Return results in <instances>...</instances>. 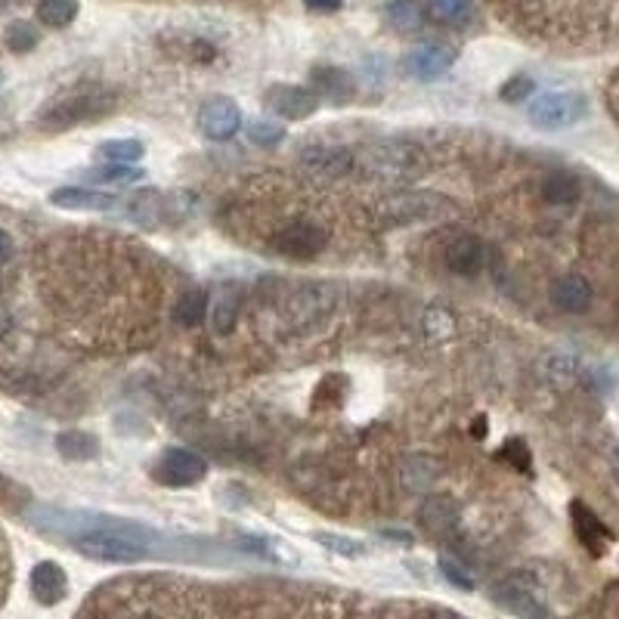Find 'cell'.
<instances>
[{
	"instance_id": "5",
	"label": "cell",
	"mask_w": 619,
	"mask_h": 619,
	"mask_svg": "<svg viewBox=\"0 0 619 619\" xmlns=\"http://www.w3.org/2000/svg\"><path fill=\"white\" fill-rule=\"evenodd\" d=\"M446 208V199L437 192H421V189H403L387 195V199L375 202V220L381 226H409L431 220Z\"/></svg>"
},
{
	"instance_id": "3",
	"label": "cell",
	"mask_w": 619,
	"mask_h": 619,
	"mask_svg": "<svg viewBox=\"0 0 619 619\" xmlns=\"http://www.w3.org/2000/svg\"><path fill=\"white\" fill-rule=\"evenodd\" d=\"M425 168V152L409 140H381L363 155V174L381 183L415 180Z\"/></svg>"
},
{
	"instance_id": "32",
	"label": "cell",
	"mask_w": 619,
	"mask_h": 619,
	"mask_svg": "<svg viewBox=\"0 0 619 619\" xmlns=\"http://www.w3.org/2000/svg\"><path fill=\"white\" fill-rule=\"evenodd\" d=\"M313 542L322 545L325 551H332L338 558L356 561V558H366L369 555V545L353 539V536H341V533H313Z\"/></svg>"
},
{
	"instance_id": "11",
	"label": "cell",
	"mask_w": 619,
	"mask_h": 619,
	"mask_svg": "<svg viewBox=\"0 0 619 619\" xmlns=\"http://www.w3.org/2000/svg\"><path fill=\"white\" fill-rule=\"evenodd\" d=\"M199 130L205 140L226 143L242 130V109L233 96H211L199 109Z\"/></svg>"
},
{
	"instance_id": "22",
	"label": "cell",
	"mask_w": 619,
	"mask_h": 619,
	"mask_svg": "<svg viewBox=\"0 0 619 619\" xmlns=\"http://www.w3.org/2000/svg\"><path fill=\"white\" fill-rule=\"evenodd\" d=\"M455 517H459V505L449 496H434V499H425V505L418 508V527L428 530V533H440V530H449L455 524Z\"/></svg>"
},
{
	"instance_id": "48",
	"label": "cell",
	"mask_w": 619,
	"mask_h": 619,
	"mask_svg": "<svg viewBox=\"0 0 619 619\" xmlns=\"http://www.w3.org/2000/svg\"><path fill=\"white\" fill-rule=\"evenodd\" d=\"M610 471H613V480L619 483V446L610 452Z\"/></svg>"
},
{
	"instance_id": "4",
	"label": "cell",
	"mask_w": 619,
	"mask_h": 619,
	"mask_svg": "<svg viewBox=\"0 0 619 619\" xmlns=\"http://www.w3.org/2000/svg\"><path fill=\"white\" fill-rule=\"evenodd\" d=\"M341 301V291L329 279H313L298 285L291 295L285 298V316L295 329H316V325L329 322Z\"/></svg>"
},
{
	"instance_id": "1",
	"label": "cell",
	"mask_w": 619,
	"mask_h": 619,
	"mask_svg": "<svg viewBox=\"0 0 619 619\" xmlns=\"http://www.w3.org/2000/svg\"><path fill=\"white\" fill-rule=\"evenodd\" d=\"M158 533L146 524L109 514H84L81 530L69 539V545L87 561L100 564H137L155 551Z\"/></svg>"
},
{
	"instance_id": "39",
	"label": "cell",
	"mask_w": 619,
	"mask_h": 619,
	"mask_svg": "<svg viewBox=\"0 0 619 619\" xmlns=\"http://www.w3.org/2000/svg\"><path fill=\"white\" fill-rule=\"evenodd\" d=\"M533 93H536V81H533L530 75H511V78L499 87V100L517 106V103H527Z\"/></svg>"
},
{
	"instance_id": "8",
	"label": "cell",
	"mask_w": 619,
	"mask_h": 619,
	"mask_svg": "<svg viewBox=\"0 0 619 619\" xmlns=\"http://www.w3.org/2000/svg\"><path fill=\"white\" fill-rule=\"evenodd\" d=\"M208 477V462L199 452H192L186 446H171L158 455V462L152 465V480L171 490H186Z\"/></svg>"
},
{
	"instance_id": "40",
	"label": "cell",
	"mask_w": 619,
	"mask_h": 619,
	"mask_svg": "<svg viewBox=\"0 0 619 619\" xmlns=\"http://www.w3.org/2000/svg\"><path fill=\"white\" fill-rule=\"evenodd\" d=\"M499 459L502 462H508L514 471H520V474H530L533 471V459H530V446L524 443V440H517V437H511V440H505L502 443V449H499Z\"/></svg>"
},
{
	"instance_id": "49",
	"label": "cell",
	"mask_w": 619,
	"mask_h": 619,
	"mask_svg": "<svg viewBox=\"0 0 619 619\" xmlns=\"http://www.w3.org/2000/svg\"><path fill=\"white\" fill-rule=\"evenodd\" d=\"M471 434H474L477 440H483V437H486V418L474 421V428H471Z\"/></svg>"
},
{
	"instance_id": "7",
	"label": "cell",
	"mask_w": 619,
	"mask_h": 619,
	"mask_svg": "<svg viewBox=\"0 0 619 619\" xmlns=\"http://www.w3.org/2000/svg\"><path fill=\"white\" fill-rule=\"evenodd\" d=\"M490 598L496 607H502L505 613L517 616V619H548L545 595L536 585V579L527 573H511V576L499 579L493 585Z\"/></svg>"
},
{
	"instance_id": "16",
	"label": "cell",
	"mask_w": 619,
	"mask_h": 619,
	"mask_svg": "<svg viewBox=\"0 0 619 619\" xmlns=\"http://www.w3.org/2000/svg\"><path fill=\"white\" fill-rule=\"evenodd\" d=\"M570 520H573V530H576L579 542L589 548L595 558H601L604 548L613 542V530H610L604 520H601L589 505H585L582 499H573V502H570Z\"/></svg>"
},
{
	"instance_id": "42",
	"label": "cell",
	"mask_w": 619,
	"mask_h": 619,
	"mask_svg": "<svg viewBox=\"0 0 619 619\" xmlns=\"http://www.w3.org/2000/svg\"><path fill=\"white\" fill-rule=\"evenodd\" d=\"M28 493L22 490L19 483H13L7 474H0V505H13V502H25Z\"/></svg>"
},
{
	"instance_id": "24",
	"label": "cell",
	"mask_w": 619,
	"mask_h": 619,
	"mask_svg": "<svg viewBox=\"0 0 619 619\" xmlns=\"http://www.w3.org/2000/svg\"><path fill=\"white\" fill-rule=\"evenodd\" d=\"M425 10L437 25L462 28L474 19V0H425Z\"/></svg>"
},
{
	"instance_id": "41",
	"label": "cell",
	"mask_w": 619,
	"mask_h": 619,
	"mask_svg": "<svg viewBox=\"0 0 619 619\" xmlns=\"http://www.w3.org/2000/svg\"><path fill=\"white\" fill-rule=\"evenodd\" d=\"M437 567H440V573H443V579L449 582V585H455V589H459V592H474L477 589V582H474V576L459 564V561H455V558H440L437 561Z\"/></svg>"
},
{
	"instance_id": "43",
	"label": "cell",
	"mask_w": 619,
	"mask_h": 619,
	"mask_svg": "<svg viewBox=\"0 0 619 619\" xmlns=\"http://www.w3.org/2000/svg\"><path fill=\"white\" fill-rule=\"evenodd\" d=\"M589 384H592L595 390H601V394H607V390L616 387V375L607 372V369H592V372H589Z\"/></svg>"
},
{
	"instance_id": "30",
	"label": "cell",
	"mask_w": 619,
	"mask_h": 619,
	"mask_svg": "<svg viewBox=\"0 0 619 619\" xmlns=\"http://www.w3.org/2000/svg\"><path fill=\"white\" fill-rule=\"evenodd\" d=\"M418 329L428 344H443L455 335V316L446 307H428L425 313H421Z\"/></svg>"
},
{
	"instance_id": "14",
	"label": "cell",
	"mask_w": 619,
	"mask_h": 619,
	"mask_svg": "<svg viewBox=\"0 0 619 619\" xmlns=\"http://www.w3.org/2000/svg\"><path fill=\"white\" fill-rule=\"evenodd\" d=\"M310 84L319 100L332 103V106H347L356 96V81L347 69H341V65H313Z\"/></svg>"
},
{
	"instance_id": "2",
	"label": "cell",
	"mask_w": 619,
	"mask_h": 619,
	"mask_svg": "<svg viewBox=\"0 0 619 619\" xmlns=\"http://www.w3.org/2000/svg\"><path fill=\"white\" fill-rule=\"evenodd\" d=\"M115 106H118L115 90L103 84H75L44 103V109L38 112V127L50 130V134H62V130H72L78 124H90L112 115Z\"/></svg>"
},
{
	"instance_id": "19",
	"label": "cell",
	"mask_w": 619,
	"mask_h": 619,
	"mask_svg": "<svg viewBox=\"0 0 619 619\" xmlns=\"http://www.w3.org/2000/svg\"><path fill=\"white\" fill-rule=\"evenodd\" d=\"M59 459L65 462H93L100 459V437L90 434V431H81V428H69V431H59L56 440H53Z\"/></svg>"
},
{
	"instance_id": "50",
	"label": "cell",
	"mask_w": 619,
	"mask_h": 619,
	"mask_svg": "<svg viewBox=\"0 0 619 619\" xmlns=\"http://www.w3.org/2000/svg\"><path fill=\"white\" fill-rule=\"evenodd\" d=\"M16 4H22V0H0V10H10V7H16Z\"/></svg>"
},
{
	"instance_id": "34",
	"label": "cell",
	"mask_w": 619,
	"mask_h": 619,
	"mask_svg": "<svg viewBox=\"0 0 619 619\" xmlns=\"http://www.w3.org/2000/svg\"><path fill=\"white\" fill-rule=\"evenodd\" d=\"M576 372H579V360H576L573 353H551V356H545V360H542V378L548 384H555V387H561L570 378H576Z\"/></svg>"
},
{
	"instance_id": "21",
	"label": "cell",
	"mask_w": 619,
	"mask_h": 619,
	"mask_svg": "<svg viewBox=\"0 0 619 619\" xmlns=\"http://www.w3.org/2000/svg\"><path fill=\"white\" fill-rule=\"evenodd\" d=\"M242 313V291L236 285H223L211 304V325L217 335H230Z\"/></svg>"
},
{
	"instance_id": "25",
	"label": "cell",
	"mask_w": 619,
	"mask_h": 619,
	"mask_svg": "<svg viewBox=\"0 0 619 619\" xmlns=\"http://www.w3.org/2000/svg\"><path fill=\"white\" fill-rule=\"evenodd\" d=\"M384 16L397 31H418L428 19V10L425 0H390L384 7Z\"/></svg>"
},
{
	"instance_id": "44",
	"label": "cell",
	"mask_w": 619,
	"mask_h": 619,
	"mask_svg": "<svg viewBox=\"0 0 619 619\" xmlns=\"http://www.w3.org/2000/svg\"><path fill=\"white\" fill-rule=\"evenodd\" d=\"M7 582H10V555H7L4 536H0V598L7 592Z\"/></svg>"
},
{
	"instance_id": "17",
	"label": "cell",
	"mask_w": 619,
	"mask_h": 619,
	"mask_svg": "<svg viewBox=\"0 0 619 619\" xmlns=\"http://www.w3.org/2000/svg\"><path fill=\"white\" fill-rule=\"evenodd\" d=\"M50 205L65 211H112L118 199L112 192L87 189V186H59L50 192Z\"/></svg>"
},
{
	"instance_id": "10",
	"label": "cell",
	"mask_w": 619,
	"mask_h": 619,
	"mask_svg": "<svg viewBox=\"0 0 619 619\" xmlns=\"http://www.w3.org/2000/svg\"><path fill=\"white\" fill-rule=\"evenodd\" d=\"M301 171L316 180V183H329V180H341L353 171V152L344 146H329V143H316L307 146L298 158Z\"/></svg>"
},
{
	"instance_id": "15",
	"label": "cell",
	"mask_w": 619,
	"mask_h": 619,
	"mask_svg": "<svg viewBox=\"0 0 619 619\" xmlns=\"http://www.w3.org/2000/svg\"><path fill=\"white\" fill-rule=\"evenodd\" d=\"M28 592L41 607H56L59 601H65V595H69V576H65V570L56 561H41V564L31 567Z\"/></svg>"
},
{
	"instance_id": "12",
	"label": "cell",
	"mask_w": 619,
	"mask_h": 619,
	"mask_svg": "<svg viewBox=\"0 0 619 619\" xmlns=\"http://www.w3.org/2000/svg\"><path fill=\"white\" fill-rule=\"evenodd\" d=\"M264 106L285 121H304L319 112V96L298 84H270L264 93Z\"/></svg>"
},
{
	"instance_id": "45",
	"label": "cell",
	"mask_w": 619,
	"mask_h": 619,
	"mask_svg": "<svg viewBox=\"0 0 619 619\" xmlns=\"http://www.w3.org/2000/svg\"><path fill=\"white\" fill-rule=\"evenodd\" d=\"M304 4L313 10V13H338L344 7V0H304Z\"/></svg>"
},
{
	"instance_id": "28",
	"label": "cell",
	"mask_w": 619,
	"mask_h": 619,
	"mask_svg": "<svg viewBox=\"0 0 619 619\" xmlns=\"http://www.w3.org/2000/svg\"><path fill=\"white\" fill-rule=\"evenodd\" d=\"M437 462L428 459V455H412L403 465V486L409 493H428L434 480H437Z\"/></svg>"
},
{
	"instance_id": "6",
	"label": "cell",
	"mask_w": 619,
	"mask_h": 619,
	"mask_svg": "<svg viewBox=\"0 0 619 619\" xmlns=\"http://www.w3.org/2000/svg\"><path fill=\"white\" fill-rule=\"evenodd\" d=\"M527 115L530 124L539 130H564L589 115V100L576 90H548L530 103Z\"/></svg>"
},
{
	"instance_id": "35",
	"label": "cell",
	"mask_w": 619,
	"mask_h": 619,
	"mask_svg": "<svg viewBox=\"0 0 619 619\" xmlns=\"http://www.w3.org/2000/svg\"><path fill=\"white\" fill-rule=\"evenodd\" d=\"M347 390H350L347 375L332 372V375H325V378L316 384V390H313V403H316L319 409H322V406H341V403L347 400Z\"/></svg>"
},
{
	"instance_id": "47",
	"label": "cell",
	"mask_w": 619,
	"mask_h": 619,
	"mask_svg": "<svg viewBox=\"0 0 619 619\" xmlns=\"http://www.w3.org/2000/svg\"><path fill=\"white\" fill-rule=\"evenodd\" d=\"M387 539H394V542H403V545H412V533H400V530H384Z\"/></svg>"
},
{
	"instance_id": "9",
	"label": "cell",
	"mask_w": 619,
	"mask_h": 619,
	"mask_svg": "<svg viewBox=\"0 0 619 619\" xmlns=\"http://www.w3.org/2000/svg\"><path fill=\"white\" fill-rule=\"evenodd\" d=\"M329 245V233L313 220H291L270 239V248L288 260H313Z\"/></svg>"
},
{
	"instance_id": "23",
	"label": "cell",
	"mask_w": 619,
	"mask_h": 619,
	"mask_svg": "<svg viewBox=\"0 0 619 619\" xmlns=\"http://www.w3.org/2000/svg\"><path fill=\"white\" fill-rule=\"evenodd\" d=\"M239 545L248 551V555H257V558H264L270 564H288V567L298 564L295 548H291L288 542H282V539H273V536H242Z\"/></svg>"
},
{
	"instance_id": "27",
	"label": "cell",
	"mask_w": 619,
	"mask_h": 619,
	"mask_svg": "<svg viewBox=\"0 0 619 619\" xmlns=\"http://www.w3.org/2000/svg\"><path fill=\"white\" fill-rule=\"evenodd\" d=\"M205 310H208L205 291L202 288H186L174 304V322L180 325V329H195V325H202Z\"/></svg>"
},
{
	"instance_id": "29",
	"label": "cell",
	"mask_w": 619,
	"mask_h": 619,
	"mask_svg": "<svg viewBox=\"0 0 619 619\" xmlns=\"http://www.w3.org/2000/svg\"><path fill=\"white\" fill-rule=\"evenodd\" d=\"M93 155L106 161V165H137V161L146 155V146L140 140H106L93 149Z\"/></svg>"
},
{
	"instance_id": "26",
	"label": "cell",
	"mask_w": 619,
	"mask_h": 619,
	"mask_svg": "<svg viewBox=\"0 0 619 619\" xmlns=\"http://www.w3.org/2000/svg\"><path fill=\"white\" fill-rule=\"evenodd\" d=\"M579 192H582L579 180L573 174H567V171H555V174H548L542 180V199L548 205H558V208L573 205L579 199Z\"/></svg>"
},
{
	"instance_id": "46",
	"label": "cell",
	"mask_w": 619,
	"mask_h": 619,
	"mask_svg": "<svg viewBox=\"0 0 619 619\" xmlns=\"http://www.w3.org/2000/svg\"><path fill=\"white\" fill-rule=\"evenodd\" d=\"M16 254V245H13V236L7 230H0V264H7V260Z\"/></svg>"
},
{
	"instance_id": "37",
	"label": "cell",
	"mask_w": 619,
	"mask_h": 619,
	"mask_svg": "<svg viewBox=\"0 0 619 619\" xmlns=\"http://www.w3.org/2000/svg\"><path fill=\"white\" fill-rule=\"evenodd\" d=\"M93 183H109V186H130L137 180H146V171L137 168V165H103V168H93L87 174Z\"/></svg>"
},
{
	"instance_id": "18",
	"label": "cell",
	"mask_w": 619,
	"mask_h": 619,
	"mask_svg": "<svg viewBox=\"0 0 619 619\" xmlns=\"http://www.w3.org/2000/svg\"><path fill=\"white\" fill-rule=\"evenodd\" d=\"M592 298L595 291L589 285V279H582L576 273H567L555 282V288H551V301L558 304V310L564 313H585L592 307Z\"/></svg>"
},
{
	"instance_id": "36",
	"label": "cell",
	"mask_w": 619,
	"mask_h": 619,
	"mask_svg": "<svg viewBox=\"0 0 619 619\" xmlns=\"http://www.w3.org/2000/svg\"><path fill=\"white\" fill-rule=\"evenodd\" d=\"M245 134H248V143L257 149H276L285 140V127L270 118H254Z\"/></svg>"
},
{
	"instance_id": "31",
	"label": "cell",
	"mask_w": 619,
	"mask_h": 619,
	"mask_svg": "<svg viewBox=\"0 0 619 619\" xmlns=\"http://www.w3.org/2000/svg\"><path fill=\"white\" fill-rule=\"evenodd\" d=\"M78 0H38L35 16L47 28H69L78 19Z\"/></svg>"
},
{
	"instance_id": "13",
	"label": "cell",
	"mask_w": 619,
	"mask_h": 619,
	"mask_svg": "<svg viewBox=\"0 0 619 619\" xmlns=\"http://www.w3.org/2000/svg\"><path fill=\"white\" fill-rule=\"evenodd\" d=\"M455 59H459V53H455L452 47L446 44H425V47H415L412 53H406L403 59V72L415 81H437L443 78Z\"/></svg>"
},
{
	"instance_id": "33",
	"label": "cell",
	"mask_w": 619,
	"mask_h": 619,
	"mask_svg": "<svg viewBox=\"0 0 619 619\" xmlns=\"http://www.w3.org/2000/svg\"><path fill=\"white\" fill-rule=\"evenodd\" d=\"M161 208H165L161 205V195L152 189H140L127 199V217L134 223H143V226H152L158 220Z\"/></svg>"
},
{
	"instance_id": "20",
	"label": "cell",
	"mask_w": 619,
	"mask_h": 619,
	"mask_svg": "<svg viewBox=\"0 0 619 619\" xmlns=\"http://www.w3.org/2000/svg\"><path fill=\"white\" fill-rule=\"evenodd\" d=\"M483 264H486V254H483V245L474 239V236H459L452 239L449 248H446V267L459 276H477L483 273Z\"/></svg>"
},
{
	"instance_id": "38",
	"label": "cell",
	"mask_w": 619,
	"mask_h": 619,
	"mask_svg": "<svg viewBox=\"0 0 619 619\" xmlns=\"http://www.w3.org/2000/svg\"><path fill=\"white\" fill-rule=\"evenodd\" d=\"M4 41H7V50H13V53H31L41 44V35H38V28L31 25V22L16 19V22L7 25Z\"/></svg>"
}]
</instances>
